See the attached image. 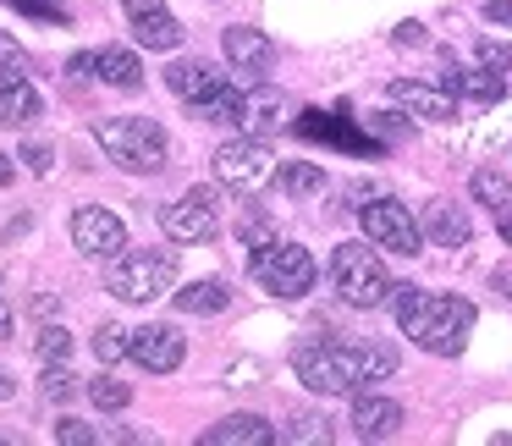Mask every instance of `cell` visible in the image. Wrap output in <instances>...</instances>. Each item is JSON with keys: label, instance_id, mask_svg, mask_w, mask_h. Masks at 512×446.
<instances>
[{"label": "cell", "instance_id": "cell-1", "mask_svg": "<svg viewBox=\"0 0 512 446\" xmlns=\"http://www.w3.org/2000/svg\"><path fill=\"white\" fill-rule=\"evenodd\" d=\"M397 325L402 336L424 347L435 358H457L468 347V331H474V303L457 298V292H424V287H397Z\"/></svg>", "mask_w": 512, "mask_h": 446}, {"label": "cell", "instance_id": "cell-2", "mask_svg": "<svg viewBox=\"0 0 512 446\" xmlns=\"http://www.w3.org/2000/svg\"><path fill=\"white\" fill-rule=\"evenodd\" d=\"M292 369L309 391L320 397H358L369 380V347H347V342H303L292 353Z\"/></svg>", "mask_w": 512, "mask_h": 446}, {"label": "cell", "instance_id": "cell-3", "mask_svg": "<svg viewBox=\"0 0 512 446\" xmlns=\"http://www.w3.org/2000/svg\"><path fill=\"white\" fill-rule=\"evenodd\" d=\"M331 287L347 309H380L397 298L386 259L375 254V243H336L331 248Z\"/></svg>", "mask_w": 512, "mask_h": 446}, {"label": "cell", "instance_id": "cell-4", "mask_svg": "<svg viewBox=\"0 0 512 446\" xmlns=\"http://www.w3.org/2000/svg\"><path fill=\"white\" fill-rule=\"evenodd\" d=\"M94 144H100L122 171H133V177L166 171V133H160V122H149V116H111V122L94 127Z\"/></svg>", "mask_w": 512, "mask_h": 446}, {"label": "cell", "instance_id": "cell-5", "mask_svg": "<svg viewBox=\"0 0 512 446\" xmlns=\"http://www.w3.org/2000/svg\"><path fill=\"white\" fill-rule=\"evenodd\" d=\"M105 287L122 303H155L177 287V254L171 248H122L105 270Z\"/></svg>", "mask_w": 512, "mask_h": 446}, {"label": "cell", "instance_id": "cell-6", "mask_svg": "<svg viewBox=\"0 0 512 446\" xmlns=\"http://www.w3.org/2000/svg\"><path fill=\"white\" fill-rule=\"evenodd\" d=\"M248 270H254V281L270 292V298H309L314 292V259H309V248H298V243H265V248H254V259H248Z\"/></svg>", "mask_w": 512, "mask_h": 446}, {"label": "cell", "instance_id": "cell-7", "mask_svg": "<svg viewBox=\"0 0 512 446\" xmlns=\"http://www.w3.org/2000/svg\"><path fill=\"white\" fill-rule=\"evenodd\" d=\"M358 221H364L369 243H375V248H386V254H402V259L424 254V226L408 215V204H397V199L358 204Z\"/></svg>", "mask_w": 512, "mask_h": 446}, {"label": "cell", "instance_id": "cell-8", "mask_svg": "<svg viewBox=\"0 0 512 446\" xmlns=\"http://www.w3.org/2000/svg\"><path fill=\"white\" fill-rule=\"evenodd\" d=\"M276 177V160H270L265 138H226L221 149H215V182L221 188H237V193H254L265 188V182Z\"/></svg>", "mask_w": 512, "mask_h": 446}, {"label": "cell", "instance_id": "cell-9", "mask_svg": "<svg viewBox=\"0 0 512 446\" xmlns=\"http://www.w3.org/2000/svg\"><path fill=\"white\" fill-rule=\"evenodd\" d=\"M171 243H204V237L221 232V193L215 188H188L166 215H160Z\"/></svg>", "mask_w": 512, "mask_h": 446}, {"label": "cell", "instance_id": "cell-10", "mask_svg": "<svg viewBox=\"0 0 512 446\" xmlns=\"http://www.w3.org/2000/svg\"><path fill=\"white\" fill-rule=\"evenodd\" d=\"M127 358L149 375H171L188 358V342L177 325H138V331H127Z\"/></svg>", "mask_w": 512, "mask_h": 446}, {"label": "cell", "instance_id": "cell-11", "mask_svg": "<svg viewBox=\"0 0 512 446\" xmlns=\"http://www.w3.org/2000/svg\"><path fill=\"white\" fill-rule=\"evenodd\" d=\"M72 243L89 259H116L127 248V226H122V215H111L105 204H83V210L72 215Z\"/></svg>", "mask_w": 512, "mask_h": 446}, {"label": "cell", "instance_id": "cell-12", "mask_svg": "<svg viewBox=\"0 0 512 446\" xmlns=\"http://www.w3.org/2000/svg\"><path fill=\"white\" fill-rule=\"evenodd\" d=\"M386 100L402 116H419V122H457V94L446 83H424V78H397L386 89Z\"/></svg>", "mask_w": 512, "mask_h": 446}, {"label": "cell", "instance_id": "cell-13", "mask_svg": "<svg viewBox=\"0 0 512 446\" xmlns=\"http://www.w3.org/2000/svg\"><path fill=\"white\" fill-rule=\"evenodd\" d=\"M127 28L144 50H177L182 45V23L166 12V0H122Z\"/></svg>", "mask_w": 512, "mask_h": 446}, {"label": "cell", "instance_id": "cell-14", "mask_svg": "<svg viewBox=\"0 0 512 446\" xmlns=\"http://www.w3.org/2000/svg\"><path fill=\"white\" fill-rule=\"evenodd\" d=\"M292 133L314 138V144H336V149H347V155H375L380 149V138H364L347 116H325V111H298Z\"/></svg>", "mask_w": 512, "mask_h": 446}, {"label": "cell", "instance_id": "cell-15", "mask_svg": "<svg viewBox=\"0 0 512 446\" xmlns=\"http://www.w3.org/2000/svg\"><path fill=\"white\" fill-rule=\"evenodd\" d=\"M243 127L248 138H276L281 127H292V100L281 89H248L243 94Z\"/></svg>", "mask_w": 512, "mask_h": 446}, {"label": "cell", "instance_id": "cell-16", "mask_svg": "<svg viewBox=\"0 0 512 446\" xmlns=\"http://www.w3.org/2000/svg\"><path fill=\"white\" fill-rule=\"evenodd\" d=\"M221 50H226V61H232V67L243 72L248 83H254L259 72H270V61H276V45H270L259 28H226V34H221Z\"/></svg>", "mask_w": 512, "mask_h": 446}, {"label": "cell", "instance_id": "cell-17", "mask_svg": "<svg viewBox=\"0 0 512 446\" xmlns=\"http://www.w3.org/2000/svg\"><path fill=\"white\" fill-rule=\"evenodd\" d=\"M39 116H45V100L34 83L23 72H0V127H28Z\"/></svg>", "mask_w": 512, "mask_h": 446}, {"label": "cell", "instance_id": "cell-18", "mask_svg": "<svg viewBox=\"0 0 512 446\" xmlns=\"http://www.w3.org/2000/svg\"><path fill=\"white\" fill-rule=\"evenodd\" d=\"M166 83H171V94H177V100H188V105H199V100H210V94L226 89V78L210 67V61H171Z\"/></svg>", "mask_w": 512, "mask_h": 446}, {"label": "cell", "instance_id": "cell-19", "mask_svg": "<svg viewBox=\"0 0 512 446\" xmlns=\"http://www.w3.org/2000/svg\"><path fill=\"white\" fill-rule=\"evenodd\" d=\"M424 237H430L435 248H468L474 243V226H468V215L457 210V204L435 199V204H424Z\"/></svg>", "mask_w": 512, "mask_h": 446}, {"label": "cell", "instance_id": "cell-20", "mask_svg": "<svg viewBox=\"0 0 512 446\" xmlns=\"http://www.w3.org/2000/svg\"><path fill=\"white\" fill-rule=\"evenodd\" d=\"M402 430V408L391 397H358L353 402V435L358 441H386Z\"/></svg>", "mask_w": 512, "mask_h": 446}, {"label": "cell", "instance_id": "cell-21", "mask_svg": "<svg viewBox=\"0 0 512 446\" xmlns=\"http://www.w3.org/2000/svg\"><path fill=\"white\" fill-rule=\"evenodd\" d=\"M270 441H276V430L259 413H232V419L204 430V446H270Z\"/></svg>", "mask_w": 512, "mask_h": 446}, {"label": "cell", "instance_id": "cell-22", "mask_svg": "<svg viewBox=\"0 0 512 446\" xmlns=\"http://www.w3.org/2000/svg\"><path fill=\"white\" fill-rule=\"evenodd\" d=\"M441 83L452 94H463V100H474V105H496L501 94H507V78L501 72H490V67H479V72H457V67H446L441 72Z\"/></svg>", "mask_w": 512, "mask_h": 446}, {"label": "cell", "instance_id": "cell-23", "mask_svg": "<svg viewBox=\"0 0 512 446\" xmlns=\"http://www.w3.org/2000/svg\"><path fill=\"white\" fill-rule=\"evenodd\" d=\"M94 78L111 83V89H138L144 83V61L122 45H105V50H94Z\"/></svg>", "mask_w": 512, "mask_h": 446}, {"label": "cell", "instance_id": "cell-24", "mask_svg": "<svg viewBox=\"0 0 512 446\" xmlns=\"http://www.w3.org/2000/svg\"><path fill=\"white\" fill-rule=\"evenodd\" d=\"M171 303H177L182 314H221L226 303H232V287H226L221 276H210V281H188V287L171 292Z\"/></svg>", "mask_w": 512, "mask_h": 446}, {"label": "cell", "instance_id": "cell-25", "mask_svg": "<svg viewBox=\"0 0 512 446\" xmlns=\"http://www.w3.org/2000/svg\"><path fill=\"white\" fill-rule=\"evenodd\" d=\"M276 188L287 199H303V193H325V171L309 166V160H281L276 166Z\"/></svg>", "mask_w": 512, "mask_h": 446}, {"label": "cell", "instance_id": "cell-26", "mask_svg": "<svg viewBox=\"0 0 512 446\" xmlns=\"http://www.w3.org/2000/svg\"><path fill=\"white\" fill-rule=\"evenodd\" d=\"M243 94H248V89H221V94H210V100L193 105V116H199V122L237 127V122H243Z\"/></svg>", "mask_w": 512, "mask_h": 446}, {"label": "cell", "instance_id": "cell-27", "mask_svg": "<svg viewBox=\"0 0 512 446\" xmlns=\"http://www.w3.org/2000/svg\"><path fill=\"white\" fill-rule=\"evenodd\" d=\"M474 199L485 204V210H496V215H512V182L501 177V171H474Z\"/></svg>", "mask_w": 512, "mask_h": 446}, {"label": "cell", "instance_id": "cell-28", "mask_svg": "<svg viewBox=\"0 0 512 446\" xmlns=\"http://www.w3.org/2000/svg\"><path fill=\"white\" fill-rule=\"evenodd\" d=\"M89 397H94V408H100V413H116V408H127V402H133V391H127V380L100 375V380H89Z\"/></svg>", "mask_w": 512, "mask_h": 446}, {"label": "cell", "instance_id": "cell-29", "mask_svg": "<svg viewBox=\"0 0 512 446\" xmlns=\"http://www.w3.org/2000/svg\"><path fill=\"white\" fill-rule=\"evenodd\" d=\"M237 243H243V248L276 243V221H270V215H259V210H248L243 221H237Z\"/></svg>", "mask_w": 512, "mask_h": 446}, {"label": "cell", "instance_id": "cell-30", "mask_svg": "<svg viewBox=\"0 0 512 446\" xmlns=\"http://www.w3.org/2000/svg\"><path fill=\"white\" fill-rule=\"evenodd\" d=\"M34 347H39V358H45V364H67V353H72V331H61V325H45Z\"/></svg>", "mask_w": 512, "mask_h": 446}, {"label": "cell", "instance_id": "cell-31", "mask_svg": "<svg viewBox=\"0 0 512 446\" xmlns=\"http://www.w3.org/2000/svg\"><path fill=\"white\" fill-rule=\"evenodd\" d=\"M94 353H100V364L127 358V331H122V325H100V331H94Z\"/></svg>", "mask_w": 512, "mask_h": 446}, {"label": "cell", "instance_id": "cell-32", "mask_svg": "<svg viewBox=\"0 0 512 446\" xmlns=\"http://www.w3.org/2000/svg\"><path fill=\"white\" fill-rule=\"evenodd\" d=\"M474 61L507 78V72H512V45H501V39H479V45H474Z\"/></svg>", "mask_w": 512, "mask_h": 446}, {"label": "cell", "instance_id": "cell-33", "mask_svg": "<svg viewBox=\"0 0 512 446\" xmlns=\"http://www.w3.org/2000/svg\"><path fill=\"white\" fill-rule=\"evenodd\" d=\"M72 380H78V375H72L67 364H45V380H39V391H45L50 402H67V397H72Z\"/></svg>", "mask_w": 512, "mask_h": 446}, {"label": "cell", "instance_id": "cell-34", "mask_svg": "<svg viewBox=\"0 0 512 446\" xmlns=\"http://www.w3.org/2000/svg\"><path fill=\"white\" fill-rule=\"evenodd\" d=\"M287 435H292V441H331V430H325L320 413H292Z\"/></svg>", "mask_w": 512, "mask_h": 446}, {"label": "cell", "instance_id": "cell-35", "mask_svg": "<svg viewBox=\"0 0 512 446\" xmlns=\"http://www.w3.org/2000/svg\"><path fill=\"white\" fill-rule=\"evenodd\" d=\"M56 441L61 446H94V441H100V430H89L83 419H61L56 424Z\"/></svg>", "mask_w": 512, "mask_h": 446}, {"label": "cell", "instance_id": "cell-36", "mask_svg": "<svg viewBox=\"0 0 512 446\" xmlns=\"http://www.w3.org/2000/svg\"><path fill=\"white\" fill-rule=\"evenodd\" d=\"M0 72H34V61H28V50L17 45V39L0 34Z\"/></svg>", "mask_w": 512, "mask_h": 446}, {"label": "cell", "instance_id": "cell-37", "mask_svg": "<svg viewBox=\"0 0 512 446\" xmlns=\"http://www.w3.org/2000/svg\"><path fill=\"white\" fill-rule=\"evenodd\" d=\"M17 160H28V171H34V177H50V166H56V155H50V144H28Z\"/></svg>", "mask_w": 512, "mask_h": 446}, {"label": "cell", "instance_id": "cell-38", "mask_svg": "<svg viewBox=\"0 0 512 446\" xmlns=\"http://www.w3.org/2000/svg\"><path fill=\"white\" fill-rule=\"evenodd\" d=\"M485 23L512 28V0H485Z\"/></svg>", "mask_w": 512, "mask_h": 446}, {"label": "cell", "instance_id": "cell-39", "mask_svg": "<svg viewBox=\"0 0 512 446\" xmlns=\"http://www.w3.org/2000/svg\"><path fill=\"white\" fill-rule=\"evenodd\" d=\"M67 72L72 78H94V50H78V56L67 61Z\"/></svg>", "mask_w": 512, "mask_h": 446}, {"label": "cell", "instance_id": "cell-40", "mask_svg": "<svg viewBox=\"0 0 512 446\" xmlns=\"http://www.w3.org/2000/svg\"><path fill=\"white\" fill-rule=\"evenodd\" d=\"M419 23H397V45H419Z\"/></svg>", "mask_w": 512, "mask_h": 446}, {"label": "cell", "instance_id": "cell-41", "mask_svg": "<svg viewBox=\"0 0 512 446\" xmlns=\"http://www.w3.org/2000/svg\"><path fill=\"white\" fill-rule=\"evenodd\" d=\"M12 397H17V380L6 375V369H0V402H12Z\"/></svg>", "mask_w": 512, "mask_h": 446}, {"label": "cell", "instance_id": "cell-42", "mask_svg": "<svg viewBox=\"0 0 512 446\" xmlns=\"http://www.w3.org/2000/svg\"><path fill=\"white\" fill-rule=\"evenodd\" d=\"M12 336V309H6V298H0V342Z\"/></svg>", "mask_w": 512, "mask_h": 446}, {"label": "cell", "instance_id": "cell-43", "mask_svg": "<svg viewBox=\"0 0 512 446\" xmlns=\"http://www.w3.org/2000/svg\"><path fill=\"white\" fill-rule=\"evenodd\" d=\"M12 177H17V166L6 155H0V188H12Z\"/></svg>", "mask_w": 512, "mask_h": 446}, {"label": "cell", "instance_id": "cell-44", "mask_svg": "<svg viewBox=\"0 0 512 446\" xmlns=\"http://www.w3.org/2000/svg\"><path fill=\"white\" fill-rule=\"evenodd\" d=\"M501 243L512 248V215H501Z\"/></svg>", "mask_w": 512, "mask_h": 446}, {"label": "cell", "instance_id": "cell-45", "mask_svg": "<svg viewBox=\"0 0 512 446\" xmlns=\"http://www.w3.org/2000/svg\"><path fill=\"white\" fill-rule=\"evenodd\" d=\"M496 287H501V292H507V298H512V270H501V276H496Z\"/></svg>", "mask_w": 512, "mask_h": 446}, {"label": "cell", "instance_id": "cell-46", "mask_svg": "<svg viewBox=\"0 0 512 446\" xmlns=\"http://www.w3.org/2000/svg\"><path fill=\"white\" fill-rule=\"evenodd\" d=\"M45 6H61V0H45Z\"/></svg>", "mask_w": 512, "mask_h": 446}]
</instances>
